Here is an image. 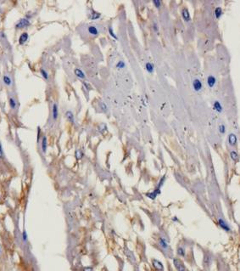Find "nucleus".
Returning a JSON list of instances; mask_svg holds the SVG:
<instances>
[{
    "label": "nucleus",
    "instance_id": "obj_1",
    "mask_svg": "<svg viewBox=\"0 0 240 271\" xmlns=\"http://www.w3.org/2000/svg\"><path fill=\"white\" fill-rule=\"evenodd\" d=\"M31 25V22H30L29 19L27 17H25V18H22L17 22V24L15 25V28L16 29H23L25 27H27Z\"/></svg>",
    "mask_w": 240,
    "mask_h": 271
},
{
    "label": "nucleus",
    "instance_id": "obj_2",
    "mask_svg": "<svg viewBox=\"0 0 240 271\" xmlns=\"http://www.w3.org/2000/svg\"><path fill=\"white\" fill-rule=\"evenodd\" d=\"M192 86H193V89L195 91V92L199 93L202 90L203 83H202V82L199 79V78H195V79H194V81H193Z\"/></svg>",
    "mask_w": 240,
    "mask_h": 271
},
{
    "label": "nucleus",
    "instance_id": "obj_3",
    "mask_svg": "<svg viewBox=\"0 0 240 271\" xmlns=\"http://www.w3.org/2000/svg\"><path fill=\"white\" fill-rule=\"evenodd\" d=\"M173 263H174L175 267H176V269L177 270V271H185L186 270V269H185V266L183 264V263H182L180 260L176 259V258H175L174 260H173Z\"/></svg>",
    "mask_w": 240,
    "mask_h": 271
},
{
    "label": "nucleus",
    "instance_id": "obj_4",
    "mask_svg": "<svg viewBox=\"0 0 240 271\" xmlns=\"http://www.w3.org/2000/svg\"><path fill=\"white\" fill-rule=\"evenodd\" d=\"M87 31H88V33L91 35V36L92 37H96L99 35V29L97 28V27H95V26H89L88 27H87Z\"/></svg>",
    "mask_w": 240,
    "mask_h": 271
},
{
    "label": "nucleus",
    "instance_id": "obj_5",
    "mask_svg": "<svg viewBox=\"0 0 240 271\" xmlns=\"http://www.w3.org/2000/svg\"><path fill=\"white\" fill-rule=\"evenodd\" d=\"M207 85L209 86V88H212L215 85V83H216V78H215V76H212V75H210V76H208L207 77Z\"/></svg>",
    "mask_w": 240,
    "mask_h": 271
},
{
    "label": "nucleus",
    "instance_id": "obj_6",
    "mask_svg": "<svg viewBox=\"0 0 240 271\" xmlns=\"http://www.w3.org/2000/svg\"><path fill=\"white\" fill-rule=\"evenodd\" d=\"M28 38H29V35H28L27 32H23L20 34V38H19V44L20 45H23L26 43V42L28 40Z\"/></svg>",
    "mask_w": 240,
    "mask_h": 271
},
{
    "label": "nucleus",
    "instance_id": "obj_7",
    "mask_svg": "<svg viewBox=\"0 0 240 271\" xmlns=\"http://www.w3.org/2000/svg\"><path fill=\"white\" fill-rule=\"evenodd\" d=\"M213 109L218 113H222V111H223V108H222V104H221V102L220 101H218V100H215V102H214Z\"/></svg>",
    "mask_w": 240,
    "mask_h": 271
},
{
    "label": "nucleus",
    "instance_id": "obj_8",
    "mask_svg": "<svg viewBox=\"0 0 240 271\" xmlns=\"http://www.w3.org/2000/svg\"><path fill=\"white\" fill-rule=\"evenodd\" d=\"M218 223H219V226H220L222 230H225V231H230L231 230L230 227H229L228 225L226 223V222L224 221L223 219H222V218H219L218 219Z\"/></svg>",
    "mask_w": 240,
    "mask_h": 271
},
{
    "label": "nucleus",
    "instance_id": "obj_9",
    "mask_svg": "<svg viewBox=\"0 0 240 271\" xmlns=\"http://www.w3.org/2000/svg\"><path fill=\"white\" fill-rule=\"evenodd\" d=\"M52 116H53V119L56 121L58 119L59 116V110H58V106L56 103H54L53 108H52Z\"/></svg>",
    "mask_w": 240,
    "mask_h": 271
},
{
    "label": "nucleus",
    "instance_id": "obj_10",
    "mask_svg": "<svg viewBox=\"0 0 240 271\" xmlns=\"http://www.w3.org/2000/svg\"><path fill=\"white\" fill-rule=\"evenodd\" d=\"M237 136L235 135L234 134H230L228 136V143L230 145L232 146H234L236 144H237Z\"/></svg>",
    "mask_w": 240,
    "mask_h": 271
},
{
    "label": "nucleus",
    "instance_id": "obj_11",
    "mask_svg": "<svg viewBox=\"0 0 240 271\" xmlns=\"http://www.w3.org/2000/svg\"><path fill=\"white\" fill-rule=\"evenodd\" d=\"M47 148H48V139H47L46 136H43L42 138V151L43 154L46 153Z\"/></svg>",
    "mask_w": 240,
    "mask_h": 271
},
{
    "label": "nucleus",
    "instance_id": "obj_12",
    "mask_svg": "<svg viewBox=\"0 0 240 271\" xmlns=\"http://www.w3.org/2000/svg\"><path fill=\"white\" fill-rule=\"evenodd\" d=\"M182 16H183V19L184 20V21L186 22H189L191 20L190 18V14H189L188 10L187 9H183V11H182Z\"/></svg>",
    "mask_w": 240,
    "mask_h": 271
},
{
    "label": "nucleus",
    "instance_id": "obj_13",
    "mask_svg": "<svg viewBox=\"0 0 240 271\" xmlns=\"http://www.w3.org/2000/svg\"><path fill=\"white\" fill-rule=\"evenodd\" d=\"M74 73L78 78H80V79H85L86 78L85 73H84L81 69H79V68H76V69L74 70Z\"/></svg>",
    "mask_w": 240,
    "mask_h": 271
},
{
    "label": "nucleus",
    "instance_id": "obj_14",
    "mask_svg": "<svg viewBox=\"0 0 240 271\" xmlns=\"http://www.w3.org/2000/svg\"><path fill=\"white\" fill-rule=\"evenodd\" d=\"M145 69H146V71H148L149 74H152V73H154V71H155V66H154L153 63L147 62L146 64H145Z\"/></svg>",
    "mask_w": 240,
    "mask_h": 271
},
{
    "label": "nucleus",
    "instance_id": "obj_15",
    "mask_svg": "<svg viewBox=\"0 0 240 271\" xmlns=\"http://www.w3.org/2000/svg\"><path fill=\"white\" fill-rule=\"evenodd\" d=\"M65 117L70 122H71V123H75V118H74V115H73L72 111H66L65 112Z\"/></svg>",
    "mask_w": 240,
    "mask_h": 271
},
{
    "label": "nucleus",
    "instance_id": "obj_16",
    "mask_svg": "<svg viewBox=\"0 0 240 271\" xmlns=\"http://www.w3.org/2000/svg\"><path fill=\"white\" fill-rule=\"evenodd\" d=\"M159 243H160V246L163 248V249L166 250V249H168V247H169V246H168V241H166L165 238H163V237H160V238L159 239Z\"/></svg>",
    "mask_w": 240,
    "mask_h": 271
},
{
    "label": "nucleus",
    "instance_id": "obj_17",
    "mask_svg": "<svg viewBox=\"0 0 240 271\" xmlns=\"http://www.w3.org/2000/svg\"><path fill=\"white\" fill-rule=\"evenodd\" d=\"M222 14H223V12H222V9L221 8V7H216L215 10V17L216 20H219V19L222 17Z\"/></svg>",
    "mask_w": 240,
    "mask_h": 271
},
{
    "label": "nucleus",
    "instance_id": "obj_18",
    "mask_svg": "<svg viewBox=\"0 0 240 271\" xmlns=\"http://www.w3.org/2000/svg\"><path fill=\"white\" fill-rule=\"evenodd\" d=\"M9 106L12 110H15V108H16L17 103H16V101H15V99H14L13 97H11V96H10L9 99Z\"/></svg>",
    "mask_w": 240,
    "mask_h": 271
},
{
    "label": "nucleus",
    "instance_id": "obj_19",
    "mask_svg": "<svg viewBox=\"0 0 240 271\" xmlns=\"http://www.w3.org/2000/svg\"><path fill=\"white\" fill-rule=\"evenodd\" d=\"M100 16H101L100 13H98V12L92 10V12L91 13V15H90V19L92 20H98V19L100 18Z\"/></svg>",
    "mask_w": 240,
    "mask_h": 271
},
{
    "label": "nucleus",
    "instance_id": "obj_20",
    "mask_svg": "<svg viewBox=\"0 0 240 271\" xmlns=\"http://www.w3.org/2000/svg\"><path fill=\"white\" fill-rule=\"evenodd\" d=\"M3 83H4V84H5V85H7V86H10V85L12 84V80H11V78H10L9 76H7V75H5V76H3Z\"/></svg>",
    "mask_w": 240,
    "mask_h": 271
},
{
    "label": "nucleus",
    "instance_id": "obj_21",
    "mask_svg": "<svg viewBox=\"0 0 240 271\" xmlns=\"http://www.w3.org/2000/svg\"><path fill=\"white\" fill-rule=\"evenodd\" d=\"M153 265L155 267V269H157V270H161V271L163 270V265L160 262L157 261V260H155V259L153 260Z\"/></svg>",
    "mask_w": 240,
    "mask_h": 271
},
{
    "label": "nucleus",
    "instance_id": "obj_22",
    "mask_svg": "<svg viewBox=\"0 0 240 271\" xmlns=\"http://www.w3.org/2000/svg\"><path fill=\"white\" fill-rule=\"evenodd\" d=\"M211 263V257L210 255H205L204 258V263L206 266H209Z\"/></svg>",
    "mask_w": 240,
    "mask_h": 271
},
{
    "label": "nucleus",
    "instance_id": "obj_23",
    "mask_svg": "<svg viewBox=\"0 0 240 271\" xmlns=\"http://www.w3.org/2000/svg\"><path fill=\"white\" fill-rule=\"evenodd\" d=\"M108 31H109V34L110 35V37H112V38H113L114 39L118 40V37H117L116 35H115V33L114 32L113 28H112L111 27H109V28H108Z\"/></svg>",
    "mask_w": 240,
    "mask_h": 271
},
{
    "label": "nucleus",
    "instance_id": "obj_24",
    "mask_svg": "<svg viewBox=\"0 0 240 271\" xmlns=\"http://www.w3.org/2000/svg\"><path fill=\"white\" fill-rule=\"evenodd\" d=\"M40 73H41V75L43 76V77L44 78L46 81H48V72H47V71H45L44 69L41 68V69H40Z\"/></svg>",
    "mask_w": 240,
    "mask_h": 271
},
{
    "label": "nucleus",
    "instance_id": "obj_25",
    "mask_svg": "<svg viewBox=\"0 0 240 271\" xmlns=\"http://www.w3.org/2000/svg\"><path fill=\"white\" fill-rule=\"evenodd\" d=\"M116 68H118V69H123V68L126 67V64L124 61L122 60H119L118 62L116 63Z\"/></svg>",
    "mask_w": 240,
    "mask_h": 271
},
{
    "label": "nucleus",
    "instance_id": "obj_26",
    "mask_svg": "<svg viewBox=\"0 0 240 271\" xmlns=\"http://www.w3.org/2000/svg\"><path fill=\"white\" fill-rule=\"evenodd\" d=\"M230 156H231V158H232L233 161H237L238 158H239V155H238V153L236 151H232L230 152Z\"/></svg>",
    "mask_w": 240,
    "mask_h": 271
},
{
    "label": "nucleus",
    "instance_id": "obj_27",
    "mask_svg": "<svg viewBox=\"0 0 240 271\" xmlns=\"http://www.w3.org/2000/svg\"><path fill=\"white\" fill-rule=\"evenodd\" d=\"M177 253H178V255H180L181 257H184L185 256V250L183 249V247H178L177 248Z\"/></svg>",
    "mask_w": 240,
    "mask_h": 271
},
{
    "label": "nucleus",
    "instance_id": "obj_28",
    "mask_svg": "<svg viewBox=\"0 0 240 271\" xmlns=\"http://www.w3.org/2000/svg\"><path fill=\"white\" fill-rule=\"evenodd\" d=\"M83 156V153L82 152V151H80V150H77V151H76V157L77 160H80V159H82V157Z\"/></svg>",
    "mask_w": 240,
    "mask_h": 271
},
{
    "label": "nucleus",
    "instance_id": "obj_29",
    "mask_svg": "<svg viewBox=\"0 0 240 271\" xmlns=\"http://www.w3.org/2000/svg\"><path fill=\"white\" fill-rule=\"evenodd\" d=\"M153 3L155 6V8L160 9L161 6V1L160 0H153Z\"/></svg>",
    "mask_w": 240,
    "mask_h": 271
},
{
    "label": "nucleus",
    "instance_id": "obj_30",
    "mask_svg": "<svg viewBox=\"0 0 240 271\" xmlns=\"http://www.w3.org/2000/svg\"><path fill=\"white\" fill-rule=\"evenodd\" d=\"M219 132L221 133V134H225L226 133V127L224 124H221L220 126H219Z\"/></svg>",
    "mask_w": 240,
    "mask_h": 271
},
{
    "label": "nucleus",
    "instance_id": "obj_31",
    "mask_svg": "<svg viewBox=\"0 0 240 271\" xmlns=\"http://www.w3.org/2000/svg\"><path fill=\"white\" fill-rule=\"evenodd\" d=\"M99 106H100V108L103 110V111H104V112H106L107 110H108V108H107V106L105 105V103L104 102H100L99 103Z\"/></svg>",
    "mask_w": 240,
    "mask_h": 271
},
{
    "label": "nucleus",
    "instance_id": "obj_32",
    "mask_svg": "<svg viewBox=\"0 0 240 271\" xmlns=\"http://www.w3.org/2000/svg\"><path fill=\"white\" fill-rule=\"evenodd\" d=\"M4 158V153H3V146H2V143L0 142V159Z\"/></svg>",
    "mask_w": 240,
    "mask_h": 271
},
{
    "label": "nucleus",
    "instance_id": "obj_33",
    "mask_svg": "<svg viewBox=\"0 0 240 271\" xmlns=\"http://www.w3.org/2000/svg\"><path fill=\"white\" fill-rule=\"evenodd\" d=\"M153 29H154V31H155L156 33H158V32H159V27H158V25H157V23H155V22H154V23H153Z\"/></svg>",
    "mask_w": 240,
    "mask_h": 271
},
{
    "label": "nucleus",
    "instance_id": "obj_34",
    "mask_svg": "<svg viewBox=\"0 0 240 271\" xmlns=\"http://www.w3.org/2000/svg\"><path fill=\"white\" fill-rule=\"evenodd\" d=\"M22 239H23L24 242H26V241H27V232H26V230H24L23 231V234H22Z\"/></svg>",
    "mask_w": 240,
    "mask_h": 271
},
{
    "label": "nucleus",
    "instance_id": "obj_35",
    "mask_svg": "<svg viewBox=\"0 0 240 271\" xmlns=\"http://www.w3.org/2000/svg\"><path fill=\"white\" fill-rule=\"evenodd\" d=\"M83 85L85 86V88H86V89H87V90H90L91 89V86L87 83H86V82H83Z\"/></svg>",
    "mask_w": 240,
    "mask_h": 271
},
{
    "label": "nucleus",
    "instance_id": "obj_36",
    "mask_svg": "<svg viewBox=\"0 0 240 271\" xmlns=\"http://www.w3.org/2000/svg\"><path fill=\"white\" fill-rule=\"evenodd\" d=\"M40 136H41V128L39 127H37V142H39Z\"/></svg>",
    "mask_w": 240,
    "mask_h": 271
},
{
    "label": "nucleus",
    "instance_id": "obj_37",
    "mask_svg": "<svg viewBox=\"0 0 240 271\" xmlns=\"http://www.w3.org/2000/svg\"><path fill=\"white\" fill-rule=\"evenodd\" d=\"M83 271H92V267H86V268H84Z\"/></svg>",
    "mask_w": 240,
    "mask_h": 271
},
{
    "label": "nucleus",
    "instance_id": "obj_38",
    "mask_svg": "<svg viewBox=\"0 0 240 271\" xmlns=\"http://www.w3.org/2000/svg\"><path fill=\"white\" fill-rule=\"evenodd\" d=\"M0 254H1V246H0Z\"/></svg>",
    "mask_w": 240,
    "mask_h": 271
},
{
    "label": "nucleus",
    "instance_id": "obj_39",
    "mask_svg": "<svg viewBox=\"0 0 240 271\" xmlns=\"http://www.w3.org/2000/svg\"><path fill=\"white\" fill-rule=\"evenodd\" d=\"M1 11H2V10H1V9H0V13H1Z\"/></svg>",
    "mask_w": 240,
    "mask_h": 271
}]
</instances>
